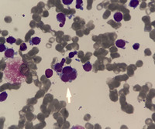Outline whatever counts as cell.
<instances>
[{
  "label": "cell",
  "mask_w": 155,
  "mask_h": 129,
  "mask_svg": "<svg viewBox=\"0 0 155 129\" xmlns=\"http://www.w3.org/2000/svg\"><path fill=\"white\" fill-rule=\"evenodd\" d=\"M23 63L20 58H13L7 63L4 71L5 79L11 83H21L25 80V75L20 71Z\"/></svg>",
  "instance_id": "6da1fadb"
},
{
  "label": "cell",
  "mask_w": 155,
  "mask_h": 129,
  "mask_svg": "<svg viewBox=\"0 0 155 129\" xmlns=\"http://www.w3.org/2000/svg\"><path fill=\"white\" fill-rule=\"evenodd\" d=\"M61 73H62V74L67 75V77L69 78V82H72L73 80H75L76 79V77H77V76H78L77 70L73 68V67H69V66L63 67Z\"/></svg>",
  "instance_id": "7a4b0ae2"
},
{
  "label": "cell",
  "mask_w": 155,
  "mask_h": 129,
  "mask_svg": "<svg viewBox=\"0 0 155 129\" xmlns=\"http://www.w3.org/2000/svg\"><path fill=\"white\" fill-rule=\"evenodd\" d=\"M64 62H65V59H62L61 63H57L54 65H52V68L54 71H56L57 73H60L62 71V69H63V66L64 64Z\"/></svg>",
  "instance_id": "3957f363"
},
{
  "label": "cell",
  "mask_w": 155,
  "mask_h": 129,
  "mask_svg": "<svg viewBox=\"0 0 155 129\" xmlns=\"http://www.w3.org/2000/svg\"><path fill=\"white\" fill-rule=\"evenodd\" d=\"M57 20L60 22V26L63 27L64 25L65 24V21H66V18H65L64 14L62 12L58 13L57 15Z\"/></svg>",
  "instance_id": "277c9868"
},
{
  "label": "cell",
  "mask_w": 155,
  "mask_h": 129,
  "mask_svg": "<svg viewBox=\"0 0 155 129\" xmlns=\"http://www.w3.org/2000/svg\"><path fill=\"white\" fill-rule=\"evenodd\" d=\"M15 57V51L13 48H8L5 51V57L7 59H13Z\"/></svg>",
  "instance_id": "5b68a950"
},
{
  "label": "cell",
  "mask_w": 155,
  "mask_h": 129,
  "mask_svg": "<svg viewBox=\"0 0 155 129\" xmlns=\"http://www.w3.org/2000/svg\"><path fill=\"white\" fill-rule=\"evenodd\" d=\"M40 42H41V39L40 37H37V36H35V37H32L30 39L29 43L31 46H33V45H39L40 43Z\"/></svg>",
  "instance_id": "8992f818"
},
{
  "label": "cell",
  "mask_w": 155,
  "mask_h": 129,
  "mask_svg": "<svg viewBox=\"0 0 155 129\" xmlns=\"http://www.w3.org/2000/svg\"><path fill=\"white\" fill-rule=\"evenodd\" d=\"M113 18L115 19V22H120L123 20V14L122 12H115V14L113 15Z\"/></svg>",
  "instance_id": "52a82bcc"
},
{
  "label": "cell",
  "mask_w": 155,
  "mask_h": 129,
  "mask_svg": "<svg viewBox=\"0 0 155 129\" xmlns=\"http://www.w3.org/2000/svg\"><path fill=\"white\" fill-rule=\"evenodd\" d=\"M126 43V42L123 40H118L115 41V46H116L118 48L125 49Z\"/></svg>",
  "instance_id": "ba28073f"
},
{
  "label": "cell",
  "mask_w": 155,
  "mask_h": 129,
  "mask_svg": "<svg viewBox=\"0 0 155 129\" xmlns=\"http://www.w3.org/2000/svg\"><path fill=\"white\" fill-rule=\"evenodd\" d=\"M83 69H84V71H86V72H89V71H92V63H90V62H86L83 65Z\"/></svg>",
  "instance_id": "9c48e42d"
},
{
  "label": "cell",
  "mask_w": 155,
  "mask_h": 129,
  "mask_svg": "<svg viewBox=\"0 0 155 129\" xmlns=\"http://www.w3.org/2000/svg\"><path fill=\"white\" fill-rule=\"evenodd\" d=\"M139 4H140V2L138 1V0H131L129 3V6L135 9V8H137L138 5H139Z\"/></svg>",
  "instance_id": "30bf717a"
},
{
  "label": "cell",
  "mask_w": 155,
  "mask_h": 129,
  "mask_svg": "<svg viewBox=\"0 0 155 129\" xmlns=\"http://www.w3.org/2000/svg\"><path fill=\"white\" fill-rule=\"evenodd\" d=\"M53 70L51 69H47L45 71V76L47 77V78H50L53 76Z\"/></svg>",
  "instance_id": "8fae6325"
},
{
  "label": "cell",
  "mask_w": 155,
  "mask_h": 129,
  "mask_svg": "<svg viewBox=\"0 0 155 129\" xmlns=\"http://www.w3.org/2000/svg\"><path fill=\"white\" fill-rule=\"evenodd\" d=\"M8 97V94L5 91H3V92H2L1 94H0V100L2 102V101H4V100H6V98Z\"/></svg>",
  "instance_id": "7c38bea8"
},
{
  "label": "cell",
  "mask_w": 155,
  "mask_h": 129,
  "mask_svg": "<svg viewBox=\"0 0 155 129\" xmlns=\"http://www.w3.org/2000/svg\"><path fill=\"white\" fill-rule=\"evenodd\" d=\"M76 3H77V5H76V8H77V9L83 10V6H82L83 1L82 0H77V1H76Z\"/></svg>",
  "instance_id": "4fadbf2b"
},
{
  "label": "cell",
  "mask_w": 155,
  "mask_h": 129,
  "mask_svg": "<svg viewBox=\"0 0 155 129\" xmlns=\"http://www.w3.org/2000/svg\"><path fill=\"white\" fill-rule=\"evenodd\" d=\"M16 40L13 37V36H9V37H8L6 39V42L9 44H10V45L14 44V43H16Z\"/></svg>",
  "instance_id": "5bb4252c"
},
{
  "label": "cell",
  "mask_w": 155,
  "mask_h": 129,
  "mask_svg": "<svg viewBox=\"0 0 155 129\" xmlns=\"http://www.w3.org/2000/svg\"><path fill=\"white\" fill-rule=\"evenodd\" d=\"M20 50L21 51H26V50H27V45H26V43H22L21 45H20Z\"/></svg>",
  "instance_id": "9a60e30c"
},
{
  "label": "cell",
  "mask_w": 155,
  "mask_h": 129,
  "mask_svg": "<svg viewBox=\"0 0 155 129\" xmlns=\"http://www.w3.org/2000/svg\"><path fill=\"white\" fill-rule=\"evenodd\" d=\"M62 2H63V4H64V5H69L70 4H71L73 2V0H63Z\"/></svg>",
  "instance_id": "2e32d148"
},
{
  "label": "cell",
  "mask_w": 155,
  "mask_h": 129,
  "mask_svg": "<svg viewBox=\"0 0 155 129\" xmlns=\"http://www.w3.org/2000/svg\"><path fill=\"white\" fill-rule=\"evenodd\" d=\"M8 48H6V46H5L4 44H1L0 45V52H5Z\"/></svg>",
  "instance_id": "e0dca14e"
},
{
  "label": "cell",
  "mask_w": 155,
  "mask_h": 129,
  "mask_svg": "<svg viewBox=\"0 0 155 129\" xmlns=\"http://www.w3.org/2000/svg\"><path fill=\"white\" fill-rule=\"evenodd\" d=\"M133 48L135 50H137L138 49L140 48V43H135V44H133Z\"/></svg>",
  "instance_id": "ac0fdd59"
},
{
  "label": "cell",
  "mask_w": 155,
  "mask_h": 129,
  "mask_svg": "<svg viewBox=\"0 0 155 129\" xmlns=\"http://www.w3.org/2000/svg\"><path fill=\"white\" fill-rule=\"evenodd\" d=\"M78 53L76 52V51H75V52H71V53H70L69 54V55H68V57H70V58H72L73 57H74L75 55H76Z\"/></svg>",
  "instance_id": "d6986e66"
}]
</instances>
